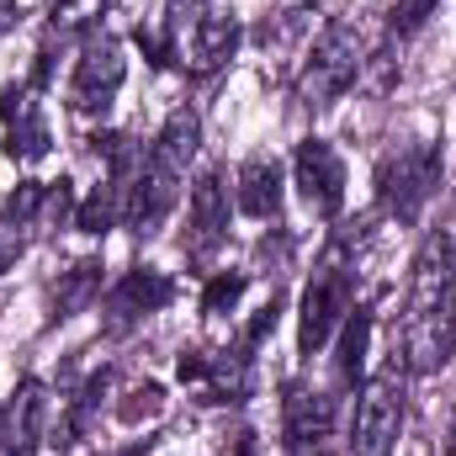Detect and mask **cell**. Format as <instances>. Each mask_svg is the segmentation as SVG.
Wrapping results in <instances>:
<instances>
[{"label":"cell","mask_w":456,"mask_h":456,"mask_svg":"<svg viewBox=\"0 0 456 456\" xmlns=\"http://www.w3.org/2000/svg\"><path fill=\"white\" fill-rule=\"evenodd\" d=\"M181 170H170V165H159L154 154H143V165H138V175L127 181V202H122V228H133L138 239H149V233H159V224L175 213V202H181Z\"/></svg>","instance_id":"52a82bcc"},{"label":"cell","mask_w":456,"mask_h":456,"mask_svg":"<svg viewBox=\"0 0 456 456\" xmlns=\"http://www.w3.org/2000/svg\"><path fill=\"white\" fill-rule=\"evenodd\" d=\"M0 117H5V154L11 159H43L48 154V122H43L27 86H0Z\"/></svg>","instance_id":"5bb4252c"},{"label":"cell","mask_w":456,"mask_h":456,"mask_svg":"<svg viewBox=\"0 0 456 456\" xmlns=\"http://www.w3.org/2000/svg\"><path fill=\"white\" fill-rule=\"evenodd\" d=\"M436 186H441V154H436V143H398L377 165V202L398 224H414L425 213V202L436 197Z\"/></svg>","instance_id":"3957f363"},{"label":"cell","mask_w":456,"mask_h":456,"mask_svg":"<svg viewBox=\"0 0 456 456\" xmlns=\"http://www.w3.org/2000/svg\"><path fill=\"white\" fill-rule=\"evenodd\" d=\"M59 5H69V0H48V11H59Z\"/></svg>","instance_id":"f1b7e54d"},{"label":"cell","mask_w":456,"mask_h":456,"mask_svg":"<svg viewBox=\"0 0 456 456\" xmlns=\"http://www.w3.org/2000/svg\"><path fill=\"white\" fill-rule=\"evenodd\" d=\"M456 355V249L446 233H430L414 255L409 308H403V366L441 371Z\"/></svg>","instance_id":"6da1fadb"},{"label":"cell","mask_w":456,"mask_h":456,"mask_svg":"<svg viewBox=\"0 0 456 456\" xmlns=\"http://www.w3.org/2000/svg\"><path fill=\"white\" fill-rule=\"evenodd\" d=\"M75 186L69 181H53V186H43V208H37V224L43 228H64L75 224Z\"/></svg>","instance_id":"7402d4cb"},{"label":"cell","mask_w":456,"mask_h":456,"mask_svg":"<svg viewBox=\"0 0 456 456\" xmlns=\"http://www.w3.org/2000/svg\"><path fill=\"white\" fill-rule=\"evenodd\" d=\"M281 436L292 456H319L335 436V398L314 382H287L281 393Z\"/></svg>","instance_id":"9c48e42d"},{"label":"cell","mask_w":456,"mask_h":456,"mask_svg":"<svg viewBox=\"0 0 456 456\" xmlns=\"http://www.w3.org/2000/svg\"><path fill=\"white\" fill-rule=\"evenodd\" d=\"M96 292H102V260H80V265L64 271L59 287H53V319H69V314L91 308Z\"/></svg>","instance_id":"d6986e66"},{"label":"cell","mask_w":456,"mask_h":456,"mask_svg":"<svg viewBox=\"0 0 456 456\" xmlns=\"http://www.w3.org/2000/svg\"><path fill=\"white\" fill-rule=\"evenodd\" d=\"M233 456H260V446H255V436H239V446H233Z\"/></svg>","instance_id":"484cf974"},{"label":"cell","mask_w":456,"mask_h":456,"mask_svg":"<svg viewBox=\"0 0 456 456\" xmlns=\"http://www.w3.org/2000/svg\"><path fill=\"white\" fill-rule=\"evenodd\" d=\"M350 281H355V271H350L345 249L335 244L319 260V271H314V281L303 292V314H297V350L303 355H319L324 345L340 335L345 314H350Z\"/></svg>","instance_id":"277c9868"},{"label":"cell","mask_w":456,"mask_h":456,"mask_svg":"<svg viewBox=\"0 0 456 456\" xmlns=\"http://www.w3.org/2000/svg\"><path fill=\"white\" fill-rule=\"evenodd\" d=\"M398 436H403V371L393 361L361 387V403L350 419V456H393Z\"/></svg>","instance_id":"5b68a950"},{"label":"cell","mask_w":456,"mask_h":456,"mask_svg":"<svg viewBox=\"0 0 456 456\" xmlns=\"http://www.w3.org/2000/svg\"><path fill=\"white\" fill-rule=\"evenodd\" d=\"M446 456H456V419H452V441H446Z\"/></svg>","instance_id":"83f0119b"},{"label":"cell","mask_w":456,"mask_h":456,"mask_svg":"<svg viewBox=\"0 0 456 456\" xmlns=\"http://www.w3.org/2000/svg\"><path fill=\"white\" fill-rule=\"evenodd\" d=\"M276 319H281V297L271 292V297H265V303L255 308V319H249V330H244V350H255V345L265 340V335L276 330Z\"/></svg>","instance_id":"d4e9b609"},{"label":"cell","mask_w":456,"mask_h":456,"mask_svg":"<svg viewBox=\"0 0 456 456\" xmlns=\"http://www.w3.org/2000/svg\"><path fill=\"white\" fill-rule=\"evenodd\" d=\"M233 53H239V21L224 16V11H202L181 32V59H186L191 75H218Z\"/></svg>","instance_id":"4fadbf2b"},{"label":"cell","mask_w":456,"mask_h":456,"mask_svg":"<svg viewBox=\"0 0 456 456\" xmlns=\"http://www.w3.org/2000/svg\"><path fill=\"white\" fill-rule=\"evenodd\" d=\"M143 452H149V441H133L127 452H107V456H143Z\"/></svg>","instance_id":"4316f807"},{"label":"cell","mask_w":456,"mask_h":456,"mask_svg":"<svg viewBox=\"0 0 456 456\" xmlns=\"http://www.w3.org/2000/svg\"><path fill=\"white\" fill-rule=\"evenodd\" d=\"M21 249H27V224L11 218V213H0V276L21 260Z\"/></svg>","instance_id":"cb8c5ba5"},{"label":"cell","mask_w":456,"mask_h":456,"mask_svg":"<svg viewBox=\"0 0 456 456\" xmlns=\"http://www.w3.org/2000/svg\"><path fill=\"white\" fill-rule=\"evenodd\" d=\"M233 202L244 218H281V165L276 159H244L239 165V186H233Z\"/></svg>","instance_id":"2e32d148"},{"label":"cell","mask_w":456,"mask_h":456,"mask_svg":"<svg viewBox=\"0 0 456 456\" xmlns=\"http://www.w3.org/2000/svg\"><path fill=\"white\" fill-rule=\"evenodd\" d=\"M197 143H202V122L191 107H175V112L165 117V127H159V138H154V159L159 165H170V170H181L186 175V165L197 159Z\"/></svg>","instance_id":"e0dca14e"},{"label":"cell","mask_w":456,"mask_h":456,"mask_svg":"<svg viewBox=\"0 0 456 456\" xmlns=\"http://www.w3.org/2000/svg\"><path fill=\"white\" fill-rule=\"evenodd\" d=\"M361 64H366V59H361V37H355L345 21H330V27L319 32V43L308 48L303 69H297V86H292L297 107H303V112H324V107H335L345 91L355 86Z\"/></svg>","instance_id":"7a4b0ae2"},{"label":"cell","mask_w":456,"mask_h":456,"mask_svg":"<svg viewBox=\"0 0 456 456\" xmlns=\"http://www.w3.org/2000/svg\"><path fill=\"white\" fill-rule=\"evenodd\" d=\"M292 186L303 191L314 218H340L345 208V165L335 154V143L324 138H303L292 154Z\"/></svg>","instance_id":"30bf717a"},{"label":"cell","mask_w":456,"mask_h":456,"mask_svg":"<svg viewBox=\"0 0 456 456\" xmlns=\"http://www.w3.org/2000/svg\"><path fill=\"white\" fill-rule=\"evenodd\" d=\"M228 239V186L218 170L197 175L191 186V202H186V255L197 265H208Z\"/></svg>","instance_id":"7c38bea8"},{"label":"cell","mask_w":456,"mask_h":456,"mask_svg":"<svg viewBox=\"0 0 456 456\" xmlns=\"http://www.w3.org/2000/svg\"><path fill=\"white\" fill-rule=\"evenodd\" d=\"M244 287H249V276L244 271H224V276H213L208 281V292H202V314L208 319H224L239 308V297H244Z\"/></svg>","instance_id":"ffe728a7"},{"label":"cell","mask_w":456,"mask_h":456,"mask_svg":"<svg viewBox=\"0 0 456 456\" xmlns=\"http://www.w3.org/2000/svg\"><path fill=\"white\" fill-rule=\"evenodd\" d=\"M170 303H175V281L165 271H154V265H138V271H127L112 292H107L102 314H107V330L112 335H127V330H138L149 314H159Z\"/></svg>","instance_id":"8fae6325"},{"label":"cell","mask_w":456,"mask_h":456,"mask_svg":"<svg viewBox=\"0 0 456 456\" xmlns=\"http://www.w3.org/2000/svg\"><path fill=\"white\" fill-rule=\"evenodd\" d=\"M366 345H371V308H355L345 314L340 324V345H335V382L355 387L361 371H366Z\"/></svg>","instance_id":"ac0fdd59"},{"label":"cell","mask_w":456,"mask_h":456,"mask_svg":"<svg viewBox=\"0 0 456 456\" xmlns=\"http://www.w3.org/2000/svg\"><path fill=\"white\" fill-rule=\"evenodd\" d=\"M43 387L37 382H21L5 409H0V456H37V441H43Z\"/></svg>","instance_id":"9a60e30c"},{"label":"cell","mask_w":456,"mask_h":456,"mask_svg":"<svg viewBox=\"0 0 456 456\" xmlns=\"http://www.w3.org/2000/svg\"><path fill=\"white\" fill-rule=\"evenodd\" d=\"M436 11H441V0H398L387 27H393V37H414V32H419Z\"/></svg>","instance_id":"603a6c76"},{"label":"cell","mask_w":456,"mask_h":456,"mask_svg":"<svg viewBox=\"0 0 456 456\" xmlns=\"http://www.w3.org/2000/svg\"><path fill=\"white\" fill-rule=\"evenodd\" d=\"M181 382L202 398V403H244L249 387H255V366H249V350H191L181 355Z\"/></svg>","instance_id":"ba28073f"},{"label":"cell","mask_w":456,"mask_h":456,"mask_svg":"<svg viewBox=\"0 0 456 456\" xmlns=\"http://www.w3.org/2000/svg\"><path fill=\"white\" fill-rule=\"evenodd\" d=\"M122 80H127L122 43L107 37V32H91L86 48H80V59H75V75H69V107L80 117L107 112L117 102V91H122Z\"/></svg>","instance_id":"8992f818"},{"label":"cell","mask_w":456,"mask_h":456,"mask_svg":"<svg viewBox=\"0 0 456 456\" xmlns=\"http://www.w3.org/2000/svg\"><path fill=\"white\" fill-rule=\"evenodd\" d=\"M165 414V387L159 382H143V387H127L122 403H117V419L122 425H138V419H159Z\"/></svg>","instance_id":"44dd1931"}]
</instances>
